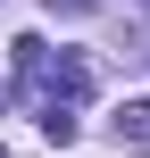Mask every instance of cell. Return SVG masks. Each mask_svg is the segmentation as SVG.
Here are the masks:
<instances>
[{
  "label": "cell",
  "mask_w": 150,
  "mask_h": 158,
  "mask_svg": "<svg viewBox=\"0 0 150 158\" xmlns=\"http://www.w3.org/2000/svg\"><path fill=\"white\" fill-rule=\"evenodd\" d=\"M117 133H125V142H142V150H150V100H125V108H117Z\"/></svg>",
  "instance_id": "6da1fadb"
},
{
  "label": "cell",
  "mask_w": 150,
  "mask_h": 158,
  "mask_svg": "<svg viewBox=\"0 0 150 158\" xmlns=\"http://www.w3.org/2000/svg\"><path fill=\"white\" fill-rule=\"evenodd\" d=\"M42 133H50V142H75V108H67V100H42Z\"/></svg>",
  "instance_id": "7a4b0ae2"
}]
</instances>
